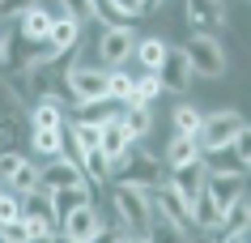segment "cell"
<instances>
[{
    "label": "cell",
    "mask_w": 251,
    "mask_h": 243,
    "mask_svg": "<svg viewBox=\"0 0 251 243\" xmlns=\"http://www.w3.org/2000/svg\"><path fill=\"white\" fill-rule=\"evenodd\" d=\"M98 226H102L98 201H94V205H81V209H73V214L60 217V235H64V239H73V243H85Z\"/></svg>",
    "instance_id": "30bf717a"
},
{
    "label": "cell",
    "mask_w": 251,
    "mask_h": 243,
    "mask_svg": "<svg viewBox=\"0 0 251 243\" xmlns=\"http://www.w3.org/2000/svg\"><path fill=\"white\" fill-rule=\"evenodd\" d=\"M204 175H209V162L196 158V162H187V166H175V171H166V184H171V188L179 192L187 205H192L200 192H204Z\"/></svg>",
    "instance_id": "9c48e42d"
},
{
    "label": "cell",
    "mask_w": 251,
    "mask_h": 243,
    "mask_svg": "<svg viewBox=\"0 0 251 243\" xmlns=\"http://www.w3.org/2000/svg\"><path fill=\"white\" fill-rule=\"evenodd\" d=\"M200 124H204V111H200L196 103H179V107L171 111V128H175L179 136H196Z\"/></svg>",
    "instance_id": "d4e9b609"
},
{
    "label": "cell",
    "mask_w": 251,
    "mask_h": 243,
    "mask_svg": "<svg viewBox=\"0 0 251 243\" xmlns=\"http://www.w3.org/2000/svg\"><path fill=\"white\" fill-rule=\"evenodd\" d=\"M132 81H136V73L111 68V81H106V98H115V103H128V94H132Z\"/></svg>",
    "instance_id": "4316f807"
},
{
    "label": "cell",
    "mask_w": 251,
    "mask_h": 243,
    "mask_svg": "<svg viewBox=\"0 0 251 243\" xmlns=\"http://www.w3.org/2000/svg\"><path fill=\"white\" fill-rule=\"evenodd\" d=\"M17 22H22V39L43 43V39H47V30H51V22H55V13L47 9V4H34V9H26Z\"/></svg>",
    "instance_id": "44dd1931"
},
{
    "label": "cell",
    "mask_w": 251,
    "mask_h": 243,
    "mask_svg": "<svg viewBox=\"0 0 251 243\" xmlns=\"http://www.w3.org/2000/svg\"><path fill=\"white\" fill-rule=\"evenodd\" d=\"M132 47H136L132 26L102 30V39H98V60H102V68H119L124 60H132Z\"/></svg>",
    "instance_id": "ba28073f"
},
{
    "label": "cell",
    "mask_w": 251,
    "mask_h": 243,
    "mask_svg": "<svg viewBox=\"0 0 251 243\" xmlns=\"http://www.w3.org/2000/svg\"><path fill=\"white\" fill-rule=\"evenodd\" d=\"M81 166L68 158H51V162H39V188L43 192H55V188H73V184H81Z\"/></svg>",
    "instance_id": "8fae6325"
},
{
    "label": "cell",
    "mask_w": 251,
    "mask_h": 243,
    "mask_svg": "<svg viewBox=\"0 0 251 243\" xmlns=\"http://www.w3.org/2000/svg\"><path fill=\"white\" fill-rule=\"evenodd\" d=\"M183 60L192 68V77H204V81H222L226 77V52L213 34H192V43L183 47Z\"/></svg>",
    "instance_id": "5b68a950"
},
{
    "label": "cell",
    "mask_w": 251,
    "mask_h": 243,
    "mask_svg": "<svg viewBox=\"0 0 251 243\" xmlns=\"http://www.w3.org/2000/svg\"><path fill=\"white\" fill-rule=\"evenodd\" d=\"M192 226H200L204 235H222V209L213 205L209 192H200L196 201H192Z\"/></svg>",
    "instance_id": "ffe728a7"
},
{
    "label": "cell",
    "mask_w": 251,
    "mask_h": 243,
    "mask_svg": "<svg viewBox=\"0 0 251 243\" xmlns=\"http://www.w3.org/2000/svg\"><path fill=\"white\" fill-rule=\"evenodd\" d=\"M22 217H26V222H47V226H55V209H51V196H47L43 188L26 192V196H22Z\"/></svg>",
    "instance_id": "603a6c76"
},
{
    "label": "cell",
    "mask_w": 251,
    "mask_h": 243,
    "mask_svg": "<svg viewBox=\"0 0 251 243\" xmlns=\"http://www.w3.org/2000/svg\"><path fill=\"white\" fill-rule=\"evenodd\" d=\"M22 162H26V154H22V149H4V154H0V184H4V179L13 175V171L22 166Z\"/></svg>",
    "instance_id": "d6a6232c"
},
{
    "label": "cell",
    "mask_w": 251,
    "mask_h": 243,
    "mask_svg": "<svg viewBox=\"0 0 251 243\" xmlns=\"http://www.w3.org/2000/svg\"><path fill=\"white\" fill-rule=\"evenodd\" d=\"M111 9L124 22H136V17H145V0H111Z\"/></svg>",
    "instance_id": "4dcf8cb0"
},
{
    "label": "cell",
    "mask_w": 251,
    "mask_h": 243,
    "mask_svg": "<svg viewBox=\"0 0 251 243\" xmlns=\"http://www.w3.org/2000/svg\"><path fill=\"white\" fill-rule=\"evenodd\" d=\"M17 217H22V196L0 192V226H9V222H17Z\"/></svg>",
    "instance_id": "f1b7e54d"
},
{
    "label": "cell",
    "mask_w": 251,
    "mask_h": 243,
    "mask_svg": "<svg viewBox=\"0 0 251 243\" xmlns=\"http://www.w3.org/2000/svg\"><path fill=\"white\" fill-rule=\"evenodd\" d=\"M132 145H136V141H132L128 133H124V128H119V120L102 124V141H98V149H102V158L111 162V166H115V162L124 158V154H128Z\"/></svg>",
    "instance_id": "e0dca14e"
},
{
    "label": "cell",
    "mask_w": 251,
    "mask_h": 243,
    "mask_svg": "<svg viewBox=\"0 0 251 243\" xmlns=\"http://www.w3.org/2000/svg\"><path fill=\"white\" fill-rule=\"evenodd\" d=\"M106 81H111V68H102V64H68L64 68V90L73 94V103H81V107L102 103L106 98Z\"/></svg>",
    "instance_id": "277c9868"
},
{
    "label": "cell",
    "mask_w": 251,
    "mask_h": 243,
    "mask_svg": "<svg viewBox=\"0 0 251 243\" xmlns=\"http://www.w3.org/2000/svg\"><path fill=\"white\" fill-rule=\"evenodd\" d=\"M64 107H73L68 98L60 94H43L34 107H30V128H64Z\"/></svg>",
    "instance_id": "4fadbf2b"
},
{
    "label": "cell",
    "mask_w": 251,
    "mask_h": 243,
    "mask_svg": "<svg viewBox=\"0 0 251 243\" xmlns=\"http://www.w3.org/2000/svg\"><path fill=\"white\" fill-rule=\"evenodd\" d=\"M60 4H64V13H60V17H73L77 26H85V22L94 17V0H60Z\"/></svg>",
    "instance_id": "83f0119b"
},
{
    "label": "cell",
    "mask_w": 251,
    "mask_h": 243,
    "mask_svg": "<svg viewBox=\"0 0 251 243\" xmlns=\"http://www.w3.org/2000/svg\"><path fill=\"white\" fill-rule=\"evenodd\" d=\"M217 243H247V235H217Z\"/></svg>",
    "instance_id": "e575fe53"
},
{
    "label": "cell",
    "mask_w": 251,
    "mask_h": 243,
    "mask_svg": "<svg viewBox=\"0 0 251 243\" xmlns=\"http://www.w3.org/2000/svg\"><path fill=\"white\" fill-rule=\"evenodd\" d=\"M4 60H9V39L0 34V64H4Z\"/></svg>",
    "instance_id": "8d00e7d4"
},
{
    "label": "cell",
    "mask_w": 251,
    "mask_h": 243,
    "mask_svg": "<svg viewBox=\"0 0 251 243\" xmlns=\"http://www.w3.org/2000/svg\"><path fill=\"white\" fill-rule=\"evenodd\" d=\"M85 243H128V230H119L115 222H102V226L94 230Z\"/></svg>",
    "instance_id": "f546056e"
},
{
    "label": "cell",
    "mask_w": 251,
    "mask_h": 243,
    "mask_svg": "<svg viewBox=\"0 0 251 243\" xmlns=\"http://www.w3.org/2000/svg\"><path fill=\"white\" fill-rule=\"evenodd\" d=\"M119 128L132 136V141H145V136L153 133V111H149V107H124Z\"/></svg>",
    "instance_id": "cb8c5ba5"
},
{
    "label": "cell",
    "mask_w": 251,
    "mask_h": 243,
    "mask_svg": "<svg viewBox=\"0 0 251 243\" xmlns=\"http://www.w3.org/2000/svg\"><path fill=\"white\" fill-rule=\"evenodd\" d=\"M55 243H73V239H64V235H55Z\"/></svg>",
    "instance_id": "ab89813d"
},
{
    "label": "cell",
    "mask_w": 251,
    "mask_h": 243,
    "mask_svg": "<svg viewBox=\"0 0 251 243\" xmlns=\"http://www.w3.org/2000/svg\"><path fill=\"white\" fill-rule=\"evenodd\" d=\"M30 149H34V158H43V162L64 158V128H34V133H30Z\"/></svg>",
    "instance_id": "ac0fdd59"
},
{
    "label": "cell",
    "mask_w": 251,
    "mask_h": 243,
    "mask_svg": "<svg viewBox=\"0 0 251 243\" xmlns=\"http://www.w3.org/2000/svg\"><path fill=\"white\" fill-rule=\"evenodd\" d=\"M34 188H39V162L34 158H26L13 175L4 179V192H13V196H26V192H34Z\"/></svg>",
    "instance_id": "484cf974"
},
{
    "label": "cell",
    "mask_w": 251,
    "mask_h": 243,
    "mask_svg": "<svg viewBox=\"0 0 251 243\" xmlns=\"http://www.w3.org/2000/svg\"><path fill=\"white\" fill-rule=\"evenodd\" d=\"M238 133H247V120L234 107H222V111H213V115H204V124H200V133H196V145H200V154H226V149L234 145Z\"/></svg>",
    "instance_id": "7a4b0ae2"
},
{
    "label": "cell",
    "mask_w": 251,
    "mask_h": 243,
    "mask_svg": "<svg viewBox=\"0 0 251 243\" xmlns=\"http://www.w3.org/2000/svg\"><path fill=\"white\" fill-rule=\"evenodd\" d=\"M158 81H162V90H171V94H183L192 85V68H187L179 47H166V60L158 64Z\"/></svg>",
    "instance_id": "7c38bea8"
},
{
    "label": "cell",
    "mask_w": 251,
    "mask_h": 243,
    "mask_svg": "<svg viewBox=\"0 0 251 243\" xmlns=\"http://www.w3.org/2000/svg\"><path fill=\"white\" fill-rule=\"evenodd\" d=\"M149 192L153 188H132V184H115L111 188V209H115L119 230H128V235H145L149 230V217H153Z\"/></svg>",
    "instance_id": "6da1fadb"
},
{
    "label": "cell",
    "mask_w": 251,
    "mask_h": 243,
    "mask_svg": "<svg viewBox=\"0 0 251 243\" xmlns=\"http://www.w3.org/2000/svg\"><path fill=\"white\" fill-rule=\"evenodd\" d=\"M0 192H4V184H0Z\"/></svg>",
    "instance_id": "60d3db41"
},
{
    "label": "cell",
    "mask_w": 251,
    "mask_h": 243,
    "mask_svg": "<svg viewBox=\"0 0 251 243\" xmlns=\"http://www.w3.org/2000/svg\"><path fill=\"white\" fill-rule=\"evenodd\" d=\"M166 47H171V43L162 39V34H145V39H136L132 60L141 64V73H158V64L166 60Z\"/></svg>",
    "instance_id": "2e32d148"
},
{
    "label": "cell",
    "mask_w": 251,
    "mask_h": 243,
    "mask_svg": "<svg viewBox=\"0 0 251 243\" xmlns=\"http://www.w3.org/2000/svg\"><path fill=\"white\" fill-rule=\"evenodd\" d=\"M149 205H153V214H158V217H166V222H175V226H192V205H187L166 179L149 192Z\"/></svg>",
    "instance_id": "52a82bcc"
},
{
    "label": "cell",
    "mask_w": 251,
    "mask_h": 243,
    "mask_svg": "<svg viewBox=\"0 0 251 243\" xmlns=\"http://www.w3.org/2000/svg\"><path fill=\"white\" fill-rule=\"evenodd\" d=\"M128 243H149V239H145V235H128Z\"/></svg>",
    "instance_id": "f35d334b"
},
{
    "label": "cell",
    "mask_w": 251,
    "mask_h": 243,
    "mask_svg": "<svg viewBox=\"0 0 251 243\" xmlns=\"http://www.w3.org/2000/svg\"><path fill=\"white\" fill-rule=\"evenodd\" d=\"M183 22L192 34H217L226 26V0H183Z\"/></svg>",
    "instance_id": "8992f818"
},
{
    "label": "cell",
    "mask_w": 251,
    "mask_h": 243,
    "mask_svg": "<svg viewBox=\"0 0 251 243\" xmlns=\"http://www.w3.org/2000/svg\"><path fill=\"white\" fill-rule=\"evenodd\" d=\"M162 4H166V0H145V13H158Z\"/></svg>",
    "instance_id": "74e56055"
},
{
    "label": "cell",
    "mask_w": 251,
    "mask_h": 243,
    "mask_svg": "<svg viewBox=\"0 0 251 243\" xmlns=\"http://www.w3.org/2000/svg\"><path fill=\"white\" fill-rule=\"evenodd\" d=\"M111 175H115V184H132V188H158L162 179H166V166H162L153 154H145V149H128L124 158L111 166Z\"/></svg>",
    "instance_id": "3957f363"
},
{
    "label": "cell",
    "mask_w": 251,
    "mask_h": 243,
    "mask_svg": "<svg viewBox=\"0 0 251 243\" xmlns=\"http://www.w3.org/2000/svg\"><path fill=\"white\" fill-rule=\"evenodd\" d=\"M26 243H55V230H51V235H30Z\"/></svg>",
    "instance_id": "d590c367"
},
{
    "label": "cell",
    "mask_w": 251,
    "mask_h": 243,
    "mask_svg": "<svg viewBox=\"0 0 251 243\" xmlns=\"http://www.w3.org/2000/svg\"><path fill=\"white\" fill-rule=\"evenodd\" d=\"M47 43H51V52L64 60V55H73L81 47V26L73 22V17H55L51 30H47Z\"/></svg>",
    "instance_id": "5bb4252c"
},
{
    "label": "cell",
    "mask_w": 251,
    "mask_h": 243,
    "mask_svg": "<svg viewBox=\"0 0 251 243\" xmlns=\"http://www.w3.org/2000/svg\"><path fill=\"white\" fill-rule=\"evenodd\" d=\"M196 158H204L200 145H196V136H179V133H175L171 141H166V158H162V166L175 171V166H187V162H196Z\"/></svg>",
    "instance_id": "d6986e66"
},
{
    "label": "cell",
    "mask_w": 251,
    "mask_h": 243,
    "mask_svg": "<svg viewBox=\"0 0 251 243\" xmlns=\"http://www.w3.org/2000/svg\"><path fill=\"white\" fill-rule=\"evenodd\" d=\"M39 0H0V22H9V17H22L26 9H34Z\"/></svg>",
    "instance_id": "836d02e7"
},
{
    "label": "cell",
    "mask_w": 251,
    "mask_h": 243,
    "mask_svg": "<svg viewBox=\"0 0 251 243\" xmlns=\"http://www.w3.org/2000/svg\"><path fill=\"white\" fill-rule=\"evenodd\" d=\"M51 196V209H55V217H64V214H73V209H81V205H94V188L81 179V184H73V188H55V192H47Z\"/></svg>",
    "instance_id": "9a60e30c"
},
{
    "label": "cell",
    "mask_w": 251,
    "mask_h": 243,
    "mask_svg": "<svg viewBox=\"0 0 251 243\" xmlns=\"http://www.w3.org/2000/svg\"><path fill=\"white\" fill-rule=\"evenodd\" d=\"M30 239V226L17 217V222H9V226H0V243H26Z\"/></svg>",
    "instance_id": "1f68e13d"
},
{
    "label": "cell",
    "mask_w": 251,
    "mask_h": 243,
    "mask_svg": "<svg viewBox=\"0 0 251 243\" xmlns=\"http://www.w3.org/2000/svg\"><path fill=\"white\" fill-rule=\"evenodd\" d=\"M149 243H196V235L187 226H175V222H166V217H149V230H145Z\"/></svg>",
    "instance_id": "7402d4cb"
}]
</instances>
